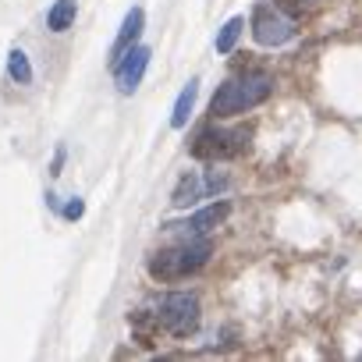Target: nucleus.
<instances>
[{"label": "nucleus", "mask_w": 362, "mask_h": 362, "mask_svg": "<svg viewBox=\"0 0 362 362\" xmlns=\"http://www.w3.org/2000/svg\"><path fill=\"white\" fill-rule=\"evenodd\" d=\"M214 252V242L206 235H196L192 242H177L170 249H160L153 259H149V274L156 281H181V277H189L196 274Z\"/></svg>", "instance_id": "nucleus-1"}, {"label": "nucleus", "mask_w": 362, "mask_h": 362, "mask_svg": "<svg viewBox=\"0 0 362 362\" xmlns=\"http://www.w3.org/2000/svg\"><path fill=\"white\" fill-rule=\"evenodd\" d=\"M270 89H274L270 75H245V78H231V82H224V86L217 89V96H214L210 110H214V117H235V114H245V110L259 107V103L270 96Z\"/></svg>", "instance_id": "nucleus-2"}, {"label": "nucleus", "mask_w": 362, "mask_h": 362, "mask_svg": "<svg viewBox=\"0 0 362 362\" xmlns=\"http://www.w3.org/2000/svg\"><path fill=\"white\" fill-rule=\"evenodd\" d=\"M249 139H252L249 128H206V132L196 135L192 156H199V160H231V156L249 149Z\"/></svg>", "instance_id": "nucleus-3"}, {"label": "nucleus", "mask_w": 362, "mask_h": 362, "mask_svg": "<svg viewBox=\"0 0 362 362\" xmlns=\"http://www.w3.org/2000/svg\"><path fill=\"white\" fill-rule=\"evenodd\" d=\"M156 323L163 330H170L174 337H189L196 327H199V298L189 295V291H174L160 302V313H156Z\"/></svg>", "instance_id": "nucleus-4"}, {"label": "nucleus", "mask_w": 362, "mask_h": 362, "mask_svg": "<svg viewBox=\"0 0 362 362\" xmlns=\"http://www.w3.org/2000/svg\"><path fill=\"white\" fill-rule=\"evenodd\" d=\"M146 68H149V50H146V47H128V50L114 61V82H117V93H121V96H132V93L139 89Z\"/></svg>", "instance_id": "nucleus-5"}, {"label": "nucleus", "mask_w": 362, "mask_h": 362, "mask_svg": "<svg viewBox=\"0 0 362 362\" xmlns=\"http://www.w3.org/2000/svg\"><path fill=\"white\" fill-rule=\"evenodd\" d=\"M291 36H295V29H291L288 18H281L274 8H256V15H252V40L259 47H281Z\"/></svg>", "instance_id": "nucleus-6"}, {"label": "nucleus", "mask_w": 362, "mask_h": 362, "mask_svg": "<svg viewBox=\"0 0 362 362\" xmlns=\"http://www.w3.org/2000/svg\"><path fill=\"white\" fill-rule=\"evenodd\" d=\"M142 25H146V11H142V8H132L128 18H124V25H121V33H117V40H114V47H110V61H117L128 47H135Z\"/></svg>", "instance_id": "nucleus-7"}, {"label": "nucleus", "mask_w": 362, "mask_h": 362, "mask_svg": "<svg viewBox=\"0 0 362 362\" xmlns=\"http://www.w3.org/2000/svg\"><path fill=\"white\" fill-rule=\"evenodd\" d=\"M228 214H231V203H210L206 210H199L192 221H189V228H192V235H206L210 228H217L221 221H228Z\"/></svg>", "instance_id": "nucleus-8"}, {"label": "nucleus", "mask_w": 362, "mask_h": 362, "mask_svg": "<svg viewBox=\"0 0 362 362\" xmlns=\"http://www.w3.org/2000/svg\"><path fill=\"white\" fill-rule=\"evenodd\" d=\"M196 96H199V82L192 78L185 89H181L177 103H174V114H170V124H174V128H185V124H189V117H192V107H196Z\"/></svg>", "instance_id": "nucleus-9"}, {"label": "nucleus", "mask_w": 362, "mask_h": 362, "mask_svg": "<svg viewBox=\"0 0 362 362\" xmlns=\"http://www.w3.org/2000/svg\"><path fill=\"white\" fill-rule=\"evenodd\" d=\"M199 192H203L199 177H196V170H189V174H181V181H177V189H174L170 203H174L177 210H185V206H192V203L199 199Z\"/></svg>", "instance_id": "nucleus-10"}, {"label": "nucleus", "mask_w": 362, "mask_h": 362, "mask_svg": "<svg viewBox=\"0 0 362 362\" xmlns=\"http://www.w3.org/2000/svg\"><path fill=\"white\" fill-rule=\"evenodd\" d=\"M75 25V0H57L47 15V29L50 33H68Z\"/></svg>", "instance_id": "nucleus-11"}, {"label": "nucleus", "mask_w": 362, "mask_h": 362, "mask_svg": "<svg viewBox=\"0 0 362 362\" xmlns=\"http://www.w3.org/2000/svg\"><path fill=\"white\" fill-rule=\"evenodd\" d=\"M8 75H11L18 86H29V82H33V68H29L25 50H11V54H8Z\"/></svg>", "instance_id": "nucleus-12"}, {"label": "nucleus", "mask_w": 362, "mask_h": 362, "mask_svg": "<svg viewBox=\"0 0 362 362\" xmlns=\"http://www.w3.org/2000/svg\"><path fill=\"white\" fill-rule=\"evenodd\" d=\"M242 29H245V18H231L221 29V36H217V54H231L235 43H238V36H242Z\"/></svg>", "instance_id": "nucleus-13"}, {"label": "nucleus", "mask_w": 362, "mask_h": 362, "mask_svg": "<svg viewBox=\"0 0 362 362\" xmlns=\"http://www.w3.org/2000/svg\"><path fill=\"white\" fill-rule=\"evenodd\" d=\"M82 214H86V203H82V199H71V203L64 206V217H68V221H78Z\"/></svg>", "instance_id": "nucleus-14"}, {"label": "nucleus", "mask_w": 362, "mask_h": 362, "mask_svg": "<svg viewBox=\"0 0 362 362\" xmlns=\"http://www.w3.org/2000/svg\"><path fill=\"white\" fill-rule=\"evenodd\" d=\"M224 185H228V177H224V174H217V170L206 177V192H221Z\"/></svg>", "instance_id": "nucleus-15"}, {"label": "nucleus", "mask_w": 362, "mask_h": 362, "mask_svg": "<svg viewBox=\"0 0 362 362\" xmlns=\"http://www.w3.org/2000/svg\"><path fill=\"white\" fill-rule=\"evenodd\" d=\"M61 167H64V149H57V156H54V170H50V174H61Z\"/></svg>", "instance_id": "nucleus-16"}]
</instances>
